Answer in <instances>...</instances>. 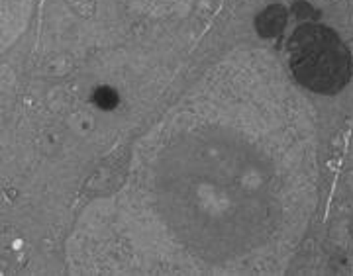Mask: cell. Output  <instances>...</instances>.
I'll list each match as a JSON object with an SVG mask.
<instances>
[{
  "label": "cell",
  "mask_w": 353,
  "mask_h": 276,
  "mask_svg": "<svg viewBox=\"0 0 353 276\" xmlns=\"http://www.w3.org/2000/svg\"><path fill=\"white\" fill-rule=\"evenodd\" d=\"M289 61L294 78L312 92L334 94L352 76L350 51L336 32L320 24H304L289 41Z\"/></svg>",
  "instance_id": "6da1fadb"
},
{
  "label": "cell",
  "mask_w": 353,
  "mask_h": 276,
  "mask_svg": "<svg viewBox=\"0 0 353 276\" xmlns=\"http://www.w3.org/2000/svg\"><path fill=\"white\" fill-rule=\"evenodd\" d=\"M94 102H97V106H101L104 110H110L114 108L116 104H118V94H116V90L108 87H101L97 88V92H94Z\"/></svg>",
  "instance_id": "3957f363"
},
{
  "label": "cell",
  "mask_w": 353,
  "mask_h": 276,
  "mask_svg": "<svg viewBox=\"0 0 353 276\" xmlns=\"http://www.w3.org/2000/svg\"><path fill=\"white\" fill-rule=\"evenodd\" d=\"M283 28H285V10L281 6L267 8L257 18V30H259L261 36H277Z\"/></svg>",
  "instance_id": "7a4b0ae2"
}]
</instances>
